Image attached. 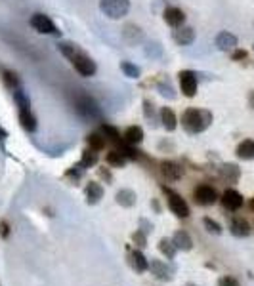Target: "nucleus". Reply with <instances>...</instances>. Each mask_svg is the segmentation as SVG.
<instances>
[{
  "instance_id": "nucleus-1",
  "label": "nucleus",
  "mask_w": 254,
  "mask_h": 286,
  "mask_svg": "<svg viewBox=\"0 0 254 286\" xmlns=\"http://www.w3.org/2000/svg\"><path fill=\"white\" fill-rule=\"evenodd\" d=\"M58 48H59V52L71 61V65L75 67V71L79 73V75H82V77H94L96 75V71H98L96 61L92 57H88L84 52L77 50V48L69 42L58 44Z\"/></svg>"
},
{
  "instance_id": "nucleus-2",
  "label": "nucleus",
  "mask_w": 254,
  "mask_h": 286,
  "mask_svg": "<svg viewBox=\"0 0 254 286\" xmlns=\"http://www.w3.org/2000/svg\"><path fill=\"white\" fill-rule=\"evenodd\" d=\"M211 124H212V113L206 111V109L189 107L181 114V128L186 130L188 134H191V136L203 134Z\"/></svg>"
},
{
  "instance_id": "nucleus-3",
  "label": "nucleus",
  "mask_w": 254,
  "mask_h": 286,
  "mask_svg": "<svg viewBox=\"0 0 254 286\" xmlns=\"http://www.w3.org/2000/svg\"><path fill=\"white\" fill-rule=\"evenodd\" d=\"M163 191H165V195H167L168 210H170V212H172L176 218H180V220H186V218H189L191 210H189V204L186 202V199H183L180 193L172 191L170 187H163Z\"/></svg>"
},
{
  "instance_id": "nucleus-4",
  "label": "nucleus",
  "mask_w": 254,
  "mask_h": 286,
  "mask_svg": "<svg viewBox=\"0 0 254 286\" xmlns=\"http://www.w3.org/2000/svg\"><path fill=\"white\" fill-rule=\"evenodd\" d=\"M100 10L109 19H123L130 12V0H102Z\"/></svg>"
},
{
  "instance_id": "nucleus-5",
  "label": "nucleus",
  "mask_w": 254,
  "mask_h": 286,
  "mask_svg": "<svg viewBox=\"0 0 254 286\" xmlns=\"http://www.w3.org/2000/svg\"><path fill=\"white\" fill-rule=\"evenodd\" d=\"M149 273H151L155 279L163 280V282H170L176 275V267L174 265H170L168 261L151 257V259H149Z\"/></svg>"
},
{
  "instance_id": "nucleus-6",
  "label": "nucleus",
  "mask_w": 254,
  "mask_h": 286,
  "mask_svg": "<svg viewBox=\"0 0 254 286\" xmlns=\"http://www.w3.org/2000/svg\"><path fill=\"white\" fill-rule=\"evenodd\" d=\"M218 193L216 189L212 185H206V183H201V185H197L193 189V200H195V204L199 206H212V204H216L218 202Z\"/></svg>"
},
{
  "instance_id": "nucleus-7",
  "label": "nucleus",
  "mask_w": 254,
  "mask_h": 286,
  "mask_svg": "<svg viewBox=\"0 0 254 286\" xmlns=\"http://www.w3.org/2000/svg\"><path fill=\"white\" fill-rule=\"evenodd\" d=\"M178 82H180V90L186 98H195L197 96V88H199V82H197V75L193 71H180L178 73Z\"/></svg>"
},
{
  "instance_id": "nucleus-8",
  "label": "nucleus",
  "mask_w": 254,
  "mask_h": 286,
  "mask_svg": "<svg viewBox=\"0 0 254 286\" xmlns=\"http://www.w3.org/2000/svg\"><path fill=\"white\" fill-rule=\"evenodd\" d=\"M220 202H222V206H224L227 212H237V210H241V208H243V204H245V199H243V195H241L237 189L229 187V189H225L224 193H222V197H220Z\"/></svg>"
},
{
  "instance_id": "nucleus-9",
  "label": "nucleus",
  "mask_w": 254,
  "mask_h": 286,
  "mask_svg": "<svg viewBox=\"0 0 254 286\" xmlns=\"http://www.w3.org/2000/svg\"><path fill=\"white\" fill-rule=\"evenodd\" d=\"M31 27L35 29L36 33H40V35H59V29L56 27V23L44 14L33 15L31 17Z\"/></svg>"
},
{
  "instance_id": "nucleus-10",
  "label": "nucleus",
  "mask_w": 254,
  "mask_h": 286,
  "mask_svg": "<svg viewBox=\"0 0 254 286\" xmlns=\"http://www.w3.org/2000/svg\"><path fill=\"white\" fill-rule=\"evenodd\" d=\"M128 264L136 273H145L149 271V259L145 257V254L142 252V248H134L128 252Z\"/></svg>"
},
{
  "instance_id": "nucleus-11",
  "label": "nucleus",
  "mask_w": 254,
  "mask_h": 286,
  "mask_svg": "<svg viewBox=\"0 0 254 286\" xmlns=\"http://www.w3.org/2000/svg\"><path fill=\"white\" fill-rule=\"evenodd\" d=\"M229 233L233 236H237V239H247L252 233V227H250V223L245 218L235 216V218H232V222H229Z\"/></svg>"
},
{
  "instance_id": "nucleus-12",
  "label": "nucleus",
  "mask_w": 254,
  "mask_h": 286,
  "mask_svg": "<svg viewBox=\"0 0 254 286\" xmlns=\"http://www.w3.org/2000/svg\"><path fill=\"white\" fill-rule=\"evenodd\" d=\"M160 174L167 181H178L183 176V168H181L178 162H172V160H163L160 162Z\"/></svg>"
},
{
  "instance_id": "nucleus-13",
  "label": "nucleus",
  "mask_w": 254,
  "mask_h": 286,
  "mask_svg": "<svg viewBox=\"0 0 254 286\" xmlns=\"http://www.w3.org/2000/svg\"><path fill=\"white\" fill-rule=\"evenodd\" d=\"M84 197H86V204L94 206L103 199V185L100 181H88L84 187Z\"/></svg>"
},
{
  "instance_id": "nucleus-14",
  "label": "nucleus",
  "mask_w": 254,
  "mask_h": 286,
  "mask_svg": "<svg viewBox=\"0 0 254 286\" xmlns=\"http://www.w3.org/2000/svg\"><path fill=\"white\" fill-rule=\"evenodd\" d=\"M163 17H165V21L170 25V27H181L183 23H186V14H183V10H180V8L176 6H168L167 10H165V14H163Z\"/></svg>"
},
{
  "instance_id": "nucleus-15",
  "label": "nucleus",
  "mask_w": 254,
  "mask_h": 286,
  "mask_svg": "<svg viewBox=\"0 0 254 286\" xmlns=\"http://www.w3.org/2000/svg\"><path fill=\"white\" fill-rule=\"evenodd\" d=\"M216 46L222 52H235L237 50V36L227 33V31H222L216 36Z\"/></svg>"
},
{
  "instance_id": "nucleus-16",
  "label": "nucleus",
  "mask_w": 254,
  "mask_h": 286,
  "mask_svg": "<svg viewBox=\"0 0 254 286\" xmlns=\"http://www.w3.org/2000/svg\"><path fill=\"white\" fill-rule=\"evenodd\" d=\"M172 243H174V246L178 248V252H189L193 250V239L189 236L188 231H183V229H180V231H176L174 235H172Z\"/></svg>"
},
{
  "instance_id": "nucleus-17",
  "label": "nucleus",
  "mask_w": 254,
  "mask_h": 286,
  "mask_svg": "<svg viewBox=\"0 0 254 286\" xmlns=\"http://www.w3.org/2000/svg\"><path fill=\"white\" fill-rule=\"evenodd\" d=\"M115 200L119 206L132 208L136 206V202H138V195H136V191H132V189H119L115 195Z\"/></svg>"
},
{
  "instance_id": "nucleus-18",
  "label": "nucleus",
  "mask_w": 254,
  "mask_h": 286,
  "mask_svg": "<svg viewBox=\"0 0 254 286\" xmlns=\"http://www.w3.org/2000/svg\"><path fill=\"white\" fill-rule=\"evenodd\" d=\"M160 122H163V128L167 130V132H174L178 128V116L174 114V111L170 107H163L160 109Z\"/></svg>"
},
{
  "instance_id": "nucleus-19",
  "label": "nucleus",
  "mask_w": 254,
  "mask_h": 286,
  "mask_svg": "<svg viewBox=\"0 0 254 286\" xmlns=\"http://www.w3.org/2000/svg\"><path fill=\"white\" fill-rule=\"evenodd\" d=\"M105 162H107V166H111V168H124L126 166V162H128V158H126V155H124L123 151L119 149H111L105 155Z\"/></svg>"
},
{
  "instance_id": "nucleus-20",
  "label": "nucleus",
  "mask_w": 254,
  "mask_h": 286,
  "mask_svg": "<svg viewBox=\"0 0 254 286\" xmlns=\"http://www.w3.org/2000/svg\"><path fill=\"white\" fill-rule=\"evenodd\" d=\"M220 178L224 179L225 183H237L241 178V168L237 164H222Z\"/></svg>"
},
{
  "instance_id": "nucleus-21",
  "label": "nucleus",
  "mask_w": 254,
  "mask_h": 286,
  "mask_svg": "<svg viewBox=\"0 0 254 286\" xmlns=\"http://www.w3.org/2000/svg\"><path fill=\"white\" fill-rule=\"evenodd\" d=\"M174 40H176V44H180V46H188V44H191L193 40H195V31L191 27H178L174 31Z\"/></svg>"
},
{
  "instance_id": "nucleus-22",
  "label": "nucleus",
  "mask_w": 254,
  "mask_h": 286,
  "mask_svg": "<svg viewBox=\"0 0 254 286\" xmlns=\"http://www.w3.org/2000/svg\"><path fill=\"white\" fill-rule=\"evenodd\" d=\"M123 139L128 145H140V143L144 141V130H142V126H128V128L124 130Z\"/></svg>"
},
{
  "instance_id": "nucleus-23",
  "label": "nucleus",
  "mask_w": 254,
  "mask_h": 286,
  "mask_svg": "<svg viewBox=\"0 0 254 286\" xmlns=\"http://www.w3.org/2000/svg\"><path fill=\"white\" fill-rule=\"evenodd\" d=\"M235 155L241 160H254V139H243L235 149Z\"/></svg>"
},
{
  "instance_id": "nucleus-24",
  "label": "nucleus",
  "mask_w": 254,
  "mask_h": 286,
  "mask_svg": "<svg viewBox=\"0 0 254 286\" xmlns=\"http://www.w3.org/2000/svg\"><path fill=\"white\" fill-rule=\"evenodd\" d=\"M102 134H103V137L107 139V143H113V145H117V147H121V145L124 143L121 132H119L115 126H111V124H103Z\"/></svg>"
},
{
  "instance_id": "nucleus-25",
  "label": "nucleus",
  "mask_w": 254,
  "mask_h": 286,
  "mask_svg": "<svg viewBox=\"0 0 254 286\" xmlns=\"http://www.w3.org/2000/svg\"><path fill=\"white\" fill-rule=\"evenodd\" d=\"M159 252L165 257H167L168 261H172V259L176 257V254H178V248L174 246L172 239H167V236H163V239L159 241Z\"/></svg>"
},
{
  "instance_id": "nucleus-26",
  "label": "nucleus",
  "mask_w": 254,
  "mask_h": 286,
  "mask_svg": "<svg viewBox=\"0 0 254 286\" xmlns=\"http://www.w3.org/2000/svg\"><path fill=\"white\" fill-rule=\"evenodd\" d=\"M19 124L27 132H35L36 130V118L33 116L31 109H19Z\"/></svg>"
},
{
  "instance_id": "nucleus-27",
  "label": "nucleus",
  "mask_w": 254,
  "mask_h": 286,
  "mask_svg": "<svg viewBox=\"0 0 254 286\" xmlns=\"http://www.w3.org/2000/svg\"><path fill=\"white\" fill-rule=\"evenodd\" d=\"M86 143H88V147L90 149H94V151H103L105 149V143H107V139L103 137V134H98V132H92V134H88L86 136Z\"/></svg>"
},
{
  "instance_id": "nucleus-28",
  "label": "nucleus",
  "mask_w": 254,
  "mask_h": 286,
  "mask_svg": "<svg viewBox=\"0 0 254 286\" xmlns=\"http://www.w3.org/2000/svg\"><path fill=\"white\" fill-rule=\"evenodd\" d=\"M84 170H88V168H94L96 164H98V151L94 149H84L82 151V158H80V162H79Z\"/></svg>"
},
{
  "instance_id": "nucleus-29",
  "label": "nucleus",
  "mask_w": 254,
  "mask_h": 286,
  "mask_svg": "<svg viewBox=\"0 0 254 286\" xmlns=\"http://www.w3.org/2000/svg\"><path fill=\"white\" fill-rule=\"evenodd\" d=\"M121 71H123L128 79H140V73H142L138 65L130 63V61H123V63H121Z\"/></svg>"
},
{
  "instance_id": "nucleus-30",
  "label": "nucleus",
  "mask_w": 254,
  "mask_h": 286,
  "mask_svg": "<svg viewBox=\"0 0 254 286\" xmlns=\"http://www.w3.org/2000/svg\"><path fill=\"white\" fill-rule=\"evenodd\" d=\"M2 80H4V84H6L10 90L19 88V79H17V75H15L14 71H2Z\"/></svg>"
},
{
  "instance_id": "nucleus-31",
  "label": "nucleus",
  "mask_w": 254,
  "mask_h": 286,
  "mask_svg": "<svg viewBox=\"0 0 254 286\" xmlns=\"http://www.w3.org/2000/svg\"><path fill=\"white\" fill-rule=\"evenodd\" d=\"M203 225L209 233H212V235H222V231H224L222 225H220L216 220H212V218H203Z\"/></svg>"
},
{
  "instance_id": "nucleus-32",
  "label": "nucleus",
  "mask_w": 254,
  "mask_h": 286,
  "mask_svg": "<svg viewBox=\"0 0 254 286\" xmlns=\"http://www.w3.org/2000/svg\"><path fill=\"white\" fill-rule=\"evenodd\" d=\"M132 243H134V246H138V248H145L147 246V233H144L142 229H136L132 233Z\"/></svg>"
},
{
  "instance_id": "nucleus-33",
  "label": "nucleus",
  "mask_w": 254,
  "mask_h": 286,
  "mask_svg": "<svg viewBox=\"0 0 254 286\" xmlns=\"http://www.w3.org/2000/svg\"><path fill=\"white\" fill-rule=\"evenodd\" d=\"M218 286H241V282L232 275H224L218 279Z\"/></svg>"
},
{
  "instance_id": "nucleus-34",
  "label": "nucleus",
  "mask_w": 254,
  "mask_h": 286,
  "mask_svg": "<svg viewBox=\"0 0 254 286\" xmlns=\"http://www.w3.org/2000/svg\"><path fill=\"white\" fill-rule=\"evenodd\" d=\"M82 174H84V168H82V166L80 164H77V166H73L71 170H67V178H75V181H77V179H80L82 178Z\"/></svg>"
},
{
  "instance_id": "nucleus-35",
  "label": "nucleus",
  "mask_w": 254,
  "mask_h": 286,
  "mask_svg": "<svg viewBox=\"0 0 254 286\" xmlns=\"http://www.w3.org/2000/svg\"><path fill=\"white\" fill-rule=\"evenodd\" d=\"M0 235H2V239H8V236H10V223H8L6 220L0 222Z\"/></svg>"
},
{
  "instance_id": "nucleus-36",
  "label": "nucleus",
  "mask_w": 254,
  "mask_h": 286,
  "mask_svg": "<svg viewBox=\"0 0 254 286\" xmlns=\"http://www.w3.org/2000/svg\"><path fill=\"white\" fill-rule=\"evenodd\" d=\"M98 174H100V178L102 179H105V183H111V181H113V176H111V172H109L107 168H100Z\"/></svg>"
},
{
  "instance_id": "nucleus-37",
  "label": "nucleus",
  "mask_w": 254,
  "mask_h": 286,
  "mask_svg": "<svg viewBox=\"0 0 254 286\" xmlns=\"http://www.w3.org/2000/svg\"><path fill=\"white\" fill-rule=\"evenodd\" d=\"M140 225H142V231H144V233H147V235H149V233H151L153 231V225L149 222H147V220H144V218H142V220H140Z\"/></svg>"
},
{
  "instance_id": "nucleus-38",
  "label": "nucleus",
  "mask_w": 254,
  "mask_h": 286,
  "mask_svg": "<svg viewBox=\"0 0 254 286\" xmlns=\"http://www.w3.org/2000/svg\"><path fill=\"white\" fill-rule=\"evenodd\" d=\"M245 57H247V52H245V50H235V52H233V59H235V61H237V59H245Z\"/></svg>"
},
{
  "instance_id": "nucleus-39",
  "label": "nucleus",
  "mask_w": 254,
  "mask_h": 286,
  "mask_svg": "<svg viewBox=\"0 0 254 286\" xmlns=\"http://www.w3.org/2000/svg\"><path fill=\"white\" fill-rule=\"evenodd\" d=\"M248 208H250V212H254V197L248 200Z\"/></svg>"
},
{
  "instance_id": "nucleus-40",
  "label": "nucleus",
  "mask_w": 254,
  "mask_h": 286,
  "mask_svg": "<svg viewBox=\"0 0 254 286\" xmlns=\"http://www.w3.org/2000/svg\"><path fill=\"white\" fill-rule=\"evenodd\" d=\"M252 109H254V93H252Z\"/></svg>"
},
{
  "instance_id": "nucleus-41",
  "label": "nucleus",
  "mask_w": 254,
  "mask_h": 286,
  "mask_svg": "<svg viewBox=\"0 0 254 286\" xmlns=\"http://www.w3.org/2000/svg\"><path fill=\"white\" fill-rule=\"evenodd\" d=\"M186 286H197V284H186Z\"/></svg>"
}]
</instances>
